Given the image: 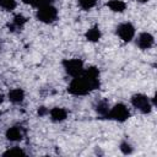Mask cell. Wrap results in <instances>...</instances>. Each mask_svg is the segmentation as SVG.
<instances>
[{
  "instance_id": "obj_5",
  "label": "cell",
  "mask_w": 157,
  "mask_h": 157,
  "mask_svg": "<svg viewBox=\"0 0 157 157\" xmlns=\"http://www.w3.org/2000/svg\"><path fill=\"white\" fill-rule=\"evenodd\" d=\"M36 17L38 21H40L43 23H52L58 18V10L55 6H53L50 4V5L37 9Z\"/></svg>"
},
{
  "instance_id": "obj_7",
  "label": "cell",
  "mask_w": 157,
  "mask_h": 157,
  "mask_svg": "<svg viewBox=\"0 0 157 157\" xmlns=\"http://www.w3.org/2000/svg\"><path fill=\"white\" fill-rule=\"evenodd\" d=\"M136 45L142 49V50H146V49H150L153 47L155 44V37L150 33V32H141L137 38H136Z\"/></svg>"
},
{
  "instance_id": "obj_21",
  "label": "cell",
  "mask_w": 157,
  "mask_h": 157,
  "mask_svg": "<svg viewBox=\"0 0 157 157\" xmlns=\"http://www.w3.org/2000/svg\"><path fill=\"white\" fill-rule=\"evenodd\" d=\"M137 2H141V4H145V2H147V1H150V0H136Z\"/></svg>"
},
{
  "instance_id": "obj_3",
  "label": "cell",
  "mask_w": 157,
  "mask_h": 157,
  "mask_svg": "<svg viewBox=\"0 0 157 157\" xmlns=\"http://www.w3.org/2000/svg\"><path fill=\"white\" fill-rule=\"evenodd\" d=\"M105 118L110 120H115L118 123H124L130 118V110L124 103H117L109 109Z\"/></svg>"
},
{
  "instance_id": "obj_16",
  "label": "cell",
  "mask_w": 157,
  "mask_h": 157,
  "mask_svg": "<svg viewBox=\"0 0 157 157\" xmlns=\"http://www.w3.org/2000/svg\"><path fill=\"white\" fill-rule=\"evenodd\" d=\"M17 5L16 0H0V9L5 10V11H12L15 10Z\"/></svg>"
},
{
  "instance_id": "obj_14",
  "label": "cell",
  "mask_w": 157,
  "mask_h": 157,
  "mask_svg": "<svg viewBox=\"0 0 157 157\" xmlns=\"http://www.w3.org/2000/svg\"><path fill=\"white\" fill-rule=\"evenodd\" d=\"M107 6L113 12H123L126 9V2L123 0H109L107 2Z\"/></svg>"
},
{
  "instance_id": "obj_19",
  "label": "cell",
  "mask_w": 157,
  "mask_h": 157,
  "mask_svg": "<svg viewBox=\"0 0 157 157\" xmlns=\"http://www.w3.org/2000/svg\"><path fill=\"white\" fill-rule=\"evenodd\" d=\"M119 148H120V151H121L124 155H130V153H132V151H134L132 146H131L128 141H121L120 145H119Z\"/></svg>"
},
{
  "instance_id": "obj_9",
  "label": "cell",
  "mask_w": 157,
  "mask_h": 157,
  "mask_svg": "<svg viewBox=\"0 0 157 157\" xmlns=\"http://www.w3.org/2000/svg\"><path fill=\"white\" fill-rule=\"evenodd\" d=\"M48 114L50 115V119L53 121H55V123L64 121L67 118V110L65 108H61V107H54V108H52Z\"/></svg>"
},
{
  "instance_id": "obj_15",
  "label": "cell",
  "mask_w": 157,
  "mask_h": 157,
  "mask_svg": "<svg viewBox=\"0 0 157 157\" xmlns=\"http://www.w3.org/2000/svg\"><path fill=\"white\" fill-rule=\"evenodd\" d=\"M53 0H22L23 4H27V5H31L36 9H39V7H43V6H47V5H50Z\"/></svg>"
},
{
  "instance_id": "obj_18",
  "label": "cell",
  "mask_w": 157,
  "mask_h": 157,
  "mask_svg": "<svg viewBox=\"0 0 157 157\" xmlns=\"http://www.w3.org/2000/svg\"><path fill=\"white\" fill-rule=\"evenodd\" d=\"M2 156H26V152H25L22 148L15 146V147H11V148L6 150V151L2 153Z\"/></svg>"
},
{
  "instance_id": "obj_4",
  "label": "cell",
  "mask_w": 157,
  "mask_h": 157,
  "mask_svg": "<svg viewBox=\"0 0 157 157\" xmlns=\"http://www.w3.org/2000/svg\"><path fill=\"white\" fill-rule=\"evenodd\" d=\"M65 72L71 76V77H77V76H81L83 70H85V66H83V61L81 59H64L63 63H61Z\"/></svg>"
},
{
  "instance_id": "obj_17",
  "label": "cell",
  "mask_w": 157,
  "mask_h": 157,
  "mask_svg": "<svg viewBox=\"0 0 157 157\" xmlns=\"http://www.w3.org/2000/svg\"><path fill=\"white\" fill-rule=\"evenodd\" d=\"M76 1H77L78 6H80L82 10H85V11L91 10V9L94 7L96 4H97V0H76Z\"/></svg>"
},
{
  "instance_id": "obj_12",
  "label": "cell",
  "mask_w": 157,
  "mask_h": 157,
  "mask_svg": "<svg viewBox=\"0 0 157 157\" xmlns=\"http://www.w3.org/2000/svg\"><path fill=\"white\" fill-rule=\"evenodd\" d=\"M94 109H96L97 114H99L101 117L105 118L107 114H108V112H109V109H110L109 102H108L107 99H101V101H98L97 104L94 105Z\"/></svg>"
},
{
  "instance_id": "obj_6",
  "label": "cell",
  "mask_w": 157,
  "mask_h": 157,
  "mask_svg": "<svg viewBox=\"0 0 157 157\" xmlns=\"http://www.w3.org/2000/svg\"><path fill=\"white\" fill-rule=\"evenodd\" d=\"M117 34L123 42H131L135 37V26L131 22H123L117 27Z\"/></svg>"
},
{
  "instance_id": "obj_20",
  "label": "cell",
  "mask_w": 157,
  "mask_h": 157,
  "mask_svg": "<svg viewBox=\"0 0 157 157\" xmlns=\"http://www.w3.org/2000/svg\"><path fill=\"white\" fill-rule=\"evenodd\" d=\"M48 113H49V109H48L47 107H39L38 110H37V114H38L39 117H44V115H47Z\"/></svg>"
},
{
  "instance_id": "obj_1",
  "label": "cell",
  "mask_w": 157,
  "mask_h": 157,
  "mask_svg": "<svg viewBox=\"0 0 157 157\" xmlns=\"http://www.w3.org/2000/svg\"><path fill=\"white\" fill-rule=\"evenodd\" d=\"M94 90H97V88L83 75L72 77V80L70 81V83L67 86V92L74 96H86Z\"/></svg>"
},
{
  "instance_id": "obj_8",
  "label": "cell",
  "mask_w": 157,
  "mask_h": 157,
  "mask_svg": "<svg viewBox=\"0 0 157 157\" xmlns=\"http://www.w3.org/2000/svg\"><path fill=\"white\" fill-rule=\"evenodd\" d=\"M23 135H25V131H23V128L20 126V125H12L10 128H7L6 132H5V136L9 141H12V142H18L23 139Z\"/></svg>"
},
{
  "instance_id": "obj_10",
  "label": "cell",
  "mask_w": 157,
  "mask_h": 157,
  "mask_svg": "<svg viewBox=\"0 0 157 157\" xmlns=\"http://www.w3.org/2000/svg\"><path fill=\"white\" fill-rule=\"evenodd\" d=\"M7 98L13 104H20L25 99V91L22 88H12L7 93Z\"/></svg>"
},
{
  "instance_id": "obj_11",
  "label": "cell",
  "mask_w": 157,
  "mask_h": 157,
  "mask_svg": "<svg viewBox=\"0 0 157 157\" xmlns=\"http://www.w3.org/2000/svg\"><path fill=\"white\" fill-rule=\"evenodd\" d=\"M101 36H102V33H101V29H99L98 26H93V27L88 28L85 33V38L88 42H92V43L98 42L101 39Z\"/></svg>"
},
{
  "instance_id": "obj_13",
  "label": "cell",
  "mask_w": 157,
  "mask_h": 157,
  "mask_svg": "<svg viewBox=\"0 0 157 157\" xmlns=\"http://www.w3.org/2000/svg\"><path fill=\"white\" fill-rule=\"evenodd\" d=\"M27 22V18L23 16V15H16L15 17H13V20H12V22H11V25L9 23V29L10 31H15V29H21L23 26H25V23Z\"/></svg>"
},
{
  "instance_id": "obj_2",
  "label": "cell",
  "mask_w": 157,
  "mask_h": 157,
  "mask_svg": "<svg viewBox=\"0 0 157 157\" xmlns=\"http://www.w3.org/2000/svg\"><path fill=\"white\" fill-rule=\"evenodd\" d=\"M130 102H131V105L142 114H148L152 110V107H153L150 98L144 93L132 94L131 98H130Z\"/></svg>"
}]
</instances>
